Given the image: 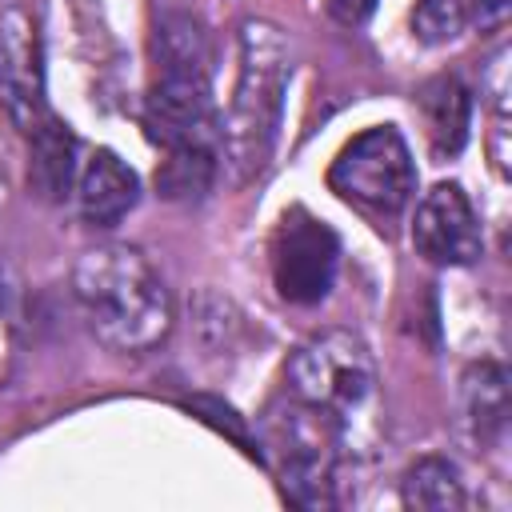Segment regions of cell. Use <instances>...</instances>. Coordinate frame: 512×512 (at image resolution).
<instances>
[{
  "label": "cell",
  "mask_w": 512,
  "mask_h": 512,
  "mask_svg": "<svg viewBox=\"0 0 512 512\" xmlns=\"http://www.w3.org/2000/svg\"><path fill=\"white\" fill-rule=\"evenodd\" d=\"M472 20H476L472 0H416L412 32L424 44H444V40H456Z\"/></svg>",
  "instance_id": "2e32d148"
},
{
  "label": "cell",
  "mask_w": 512,
  "mask_h": 512,
  "mask_svg": "<svg viewBox=\"0 0 512 512\" xmlns=\"http://www.w3.org/2000/svg\"><path fill=\"white\" fill-rule=\"evenodd\" d=\"M0 108L24 136L52 116L44 100L40 32L24 8H8L0 16Z\"/></svg>",
  "instance_id": "ba28073f"
},
{
  "label": "cell",
  "mask_w": 512,
  "mask_h": 512,
  "mask_svg": "<svg viewBox=\"0 0 512 512\" xmlns=\"http://www.w3.org/2000/svg\"><path fill=\"white\" fill-rule=\"evenodd\" d=\"M268 448L276 452L280 488L300 508L332 504V468H336V416L296 400L268 420Z\"/></svg>",
  "instance_id": "8992f818"
},
{
  "label": "cell",
  "mask_w": 512,
  "mask_h": 512,
  "mask_svg": "<svg viewBox=\"0 0 512 512\" xmlns=\"http://www.w3.org/2000/svg\"><path fill=\"white\" fill-rule=\"evenodd\" d=\"M32 144V184L44 200H64L76 180V136L64 120L48 116L28 132Z\"/></svg>",
  "instance_id": "7c38bea8"
},
{
  "label": "cell",
  "mask_w": 512,
  "mask_h": 512,
  "mask_svg": "<svg viewBox=\"0 0 512 512\" xmlns=\"http://www.w3.org/2000/svg\"><path fill=\"white\" fill-rule=\"evenodd\" d=\"M376 384V364L368 344L348 328H324L308 336L288 360V388L296 400L328 412L352 416Z\"/></svg>",
  "instance_id": "277c9868"
},
{
  "label": "cell",
  "mask_w": 512,
  "mask_h": 512,
  "mask_svg": "<svg viewBox=\"0 0 512 512\" xmlns=\"http://www.w3.org/2000/svg\"><path fill=\"white\" fill-rule=\"evenodd\" d=\"M420 112H424V124H428V140H432V152L436 156H456L468 140V124H472V96L468 88L460 84V76L444 72V76H432L420 96H416Z\"/></svg>",
  "instance_id": "8fae6325"
},
{
  "label": "cell",
  "mask_w": 512,
  "mask_h": 512,
  "mask_svg": "<svg viewBox=\"0 0 512 512\" xmlns=\"http://www.w3.org/2000/svg\"><path fill=\"white\" fill-rule=\"evenodd\" d=\"M476 4V20L480 24H500L508 12V0H472Z\"/></svg>",
  "instance_id": "ac0fdd59"
},
{
  "label": "cell",
  "mask_w": 512,
  "mask_h": 512,
  "mask_svg": "<svg viewBox=\"0 0 512 512\" xmlns=\"http://www.w3.org/2000/svg\"><path fill=\"white\" fill-rule=\"evenodd\" d=\"M156 80L144 100L148 140L168 148L212 144L220 148V120L212 108V48L208 32L188 12H168L152 32Z\"/></svg>",
  "instance_id": "7a4b0ae2"
},
{
  "label": "cell",
  "mask_w": 512,
  "mask_h": 512,
  "mask_svg": "<svg viewBox=\"0 0 512 512\" xmlns=\"http://www.w3.org/2000/svg\"><path fill=\"white\" fill-rule=\"evenodd\" d=\"M76 304L100 344L116 352H148L176 324L172 292L152 260L132 244H100L76 260Z\"/></svg>",
  "instance_id": "6da1fadb"
},
{
  "label": "cell",
  "mask_w": 512,
  "mask_h": 512,
  "mask_svg": "<svg viewBox=\"0 0 512 512\" xmlns=\"http://www.w3.org/2000/svg\"><path fill=\"white\" fill-rule=\"evenodd\" d=\"M240 72L228 104V120H220V152L232 168V180H252L276 144L284 92L292 80V48L284 32L268 20L240 24Z\"/></svg>",
  "instance_id": "3957f363"
},
{
  "label": "cell",
  "mask_w": 512,
  "mask_h": 512,
  "mask_svg": "<svg viewBox=\"0 0 512 512\" xmlns=\"http://www.w3.org/2000/svg\"><path fill=\"white\" fill-rule=\"evenodd\" d=\"M464 416L476 440H496L508 424V372L496 360H480L464 372Z\"/></svg>",
  "instance_id": "4fadbf2b"
},
{
  "label": "cell",
  "mask_w": 512,
  "mask_h": 512,
  "mask_svg": "<svg viewBox=\"0 0 512 512\" xmlns=\"http://www.w3.org/2000/svg\"><path fill=\"white\" fill-rule=\"evenodd\" d=\"M136 200H140V180L116 152L100 148L84 160V168L76 176V204L92 228L120 224L136 208Z\"/></svg>",
  "instance_id": "30bf717a"
},
{
  "label": "cell",
  "mask_w": 512,
  "mask_h": 512,
  "mask_svg": "<svg viewBox=\"0 0 512 512\" xmlns=\"http://www.w3.org/2000/svg\"><path fill=\"white\" fill-rule=\"evenodd\" d=\"M216 180V148L212 144H184L168 148V160L156 168V192L176 204L204 200Z\"/></svg>",
  "instance_id": "9a60e30c"
},
{
  "label": "cell",
  "mask_w": 512,
  "mask_h": 512,
  "mask_svg": "<svg viewBox=\"0 0 512 512\" xmlns=\"http://www.w3.org/2000/svg\"><path fill=\"white\" fill-rule=\"evenodd\" d=\"M272 284L288 304H320L336 280L340 240L308 208H288L268 244Z\"/></svg>",
  "instance_id": "52a82bcc"
},
{
  "label": "cell",
  "mask_w": 512,
  "mask_h": 512,
  "mask_svg": "<svg viewBox=\"0 0 512 512\" xmlns=\"http://www.w3.org/2000/svg\"><path fill=\"white\" fill-rule=\"evenodd\" d=\"M400 496L408 508H420V512H460L468 504L460 468L444 456L416 460L400 480Z\"/></svg>",
  "instance_id": "5bb4252c"
},
{
  "label": "cell",
  "mask_w": 512,
  "mask_h": 512,
  "mask_svg": "<svg viewBox=\"0 0 512 512\" xmlns=\"http://www.w3.org/2000/svg\"><path fill=\"white\" fill-rule=\"evenodd\" d=\"M412 248L428 264H444V268L472 264L484 252L476 208L460 184H436L424 192V200L416 204V220H412Z\"/></svg>",
  "instance_id": "9c48e42d"
},
{
  "label": "cell",
  "mask_w": 512,
  "mask_h": 512,
  "mask_svg": "<svg viewBox=\"0 0 512 512\" xmlns=\"http://www.w3.org/2000/svg\"><path fill=\"white\" fill-rule=\"evenodd\" d=\"M328 188L340 200L368 208L376 216L404 212L416 196V164L404 136L392 124H376L352 136L328 168Z\"/></svg>",
  "instance_id": "5b68a950"
},
{
  "label": "cell",
  "mask_w": 512,
  "mask_h": 512,
  "mask_svg": "<svg viewBox=\"0 0 512 512\" xmlns=\"http://www.w3.org/2000/svg\"><path fill=\"white\" fill-rule=\"evenodd\" d=\"M372 8H376V0H328L332 20H336V24H344V28L364 24V20L372 16Z\"/></svg>",
  "instance_id": "e0dca14e"
}]
</instances>
